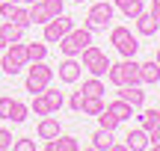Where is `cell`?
<instances>
[{"mask_svg":"<svg viewBox=\"0 0 160 151\" xmlns=\"http://www.w3.org/2000/svg\"><path fill=\"white\" fill-rule=\"evenodd\" d=\"M107 77H110V83L113 86H137V83H142L139 80V62L133 56H122V62H110V71H107Z\"/></svg>","mask_w":160,"mask_h":151,"instance_id":"obj_1","label":"cell"},{"mask_svg":"<svg viewBox=\"0 0 160 151\" xmlns=\"http://www.w3.org/2000/svg\"><path fill=\"white\" fill-rule=\"evenodd\" d=\"M53 80V68L45 62V59H39V62H30V71H27V80H24V89L33 95L45 92L48 86H51Z\"/></svg>","mask_w":160,"mask_h":151,"instance_id":"obj_2","label":"cell"},{"mask_svg":"<svg viewBox=\"0 0 160 151\" xmlns=\"http://www.w3.org/2000/svg\"><path fill=\"white\" fill-rule=\"evenodd\" d=\"M57 45H59V51H62L65 56H80V51H83L86 45H92V30L74 27V30H68Z\"/></svg>","mask_w":160,"mask_h":151,"instance_id":"obj_3","label":"cell"},{"mask_svg":"<svg viewBox=\"0 0 160 151\" xmlns=\"http://www.w3.org/2000/svg\"><path fill=\"white\" fill-rule=\"evenodd\" d=\"M24 65H30V59H27V45H21V41H12V45H6L3 59H0V68H3L9 77H15L18 71L24 68Z\"/></svg>","mask_w":160,"mask_h":151,"instance_id":"obj_4","label":"cell"},{"mask_svg":"<svg viewBox=\"0 0 160 151\" xmlns=\"http://www.w3.org/2000/svg\"><path fill=\"white\" fill-rule=\"evenodd\" d=\"M80 56H83V68L89 71L92 77H104L110 71V59H107V53H104L101 47L86 45L83 51H80Z\"/></svg>","mask_w":160,"mask_h":151,"instance_id":"obj_5","label":"cell"},{"mask_svg":"<svg viewBox=\"0 0 160 151\" xmlns=\"http://www.w3.org/2000/svg\"><path fill=\"white\" fill-rule=\"evenodd\" d=\"M113 12H116V6L107 3V0H104V3H95V6L89 9V15H86L83 27L92 30V33H95V30H107V24L113 21Z\"/></svg>","mask_w":160,"mask_h":151,"instance_id":"obj_6","label":"cell"},{"mask_svg":"<svg viewBox=\"0 0 160 151\" xmlns=\"http://www.w3.org/2000/svg\"><path fill=\"white\" fill-rule=\"evenodd\" d=\"M110 45H116V51L122 56H137V51H139L137 36H131L128 27H113L110 30Z\"/></svg>","mask_w":160,"mask_h":151,"instance_id":"obj_7","label":"cell"},{"mask_svg":"<svg viewBox=\"0 0 160 151\" xmlns=\"http://www.w3.org/2000/svg\"><path fill=\"white\" fill-rule=\"evenodd\" d=\"M42 27H45V41H59L65 33H68V30H74L77 24H74V18H68V15L62 12V15L51 18V21L42 24Z\"/></svg>","mask_w":160,"mask_h":151,"instance_id":"obj_8","label":"cell"},{"mask_svg":"<svg viewBox=\"0 0 160 151\" xmlns=\"http://www.w3.org/2000/svg\"><path fill=\"white\" fill-rule=\"evenodd\" d=\"M80 74H83V65H80L74 56H65L62 62H59V80L62 83H77Z\"/></svg>","mask_w":160,"mask_h":151,"instance_id":"obj_9","label":"cell"},{"mask_svg":"<svg viewBox=\"0 0 160 151\" xmlns=\"http://www.w3.org/2000/svg\"><path fill=\"white\" fill-rule=\"evenodd\" d=\"M36 130H39V139H57L59 136V119H53V113H48V116H42Z\"/></svg>","mask_w":160,"mask_h":151,"instance_id":"obj_10","label":"cell"},{"mask_svg":"<svg viewBox=\"0 0 160 151\" xmlns=\"http://www.w3.org/2000/svg\"><path fill=\"white\" fill-rule=\"evenodd\" d=\"M133 21H137V30H139V36H154L157 30H160V21H157L154 15H151V12H145V9L139 12V15L133 18Z\"/></svg>","mask_w":160,"mask_h":151,"instance_id":"obj_11","label":"cell"},{"mask_svg":"<svg viewBox=\"0 0 160 151\" xmlns=\"http://www.w3.org/2000/svg\"><path fill=\"white\" fill-rule=\"evenodd\" d=\"M119 98H125L128 104L133 107V110H139V107L145 104V92H142V89H139V83H137V86H122Z\"/></svg>","mask_w":160,"mask_h":151,"instance_id":"obj_12","label":"cell"},{"mask_svg":"<svg viewBox=\"0 0 160 151\" xmlns=\"http://www.w3.org/2000/svg\"><path fill=\"white\" fill-rule=\"evenodd\" d=\"M107 110L113 113V116L119 119V122H128V119L133 116V107L128 104L125 98H116V101H110V104H107Z\"/></svg>","mask_w":160,"mask_h":151,"instance_id":"obj_13","label":"cell"},{"mask_svg":"<svg viewBox=\"0 0 160 151\" xmlns=\"http://www.w3.org/2000/svg\"><path fill=\"white\" fill-rule=\"evenodd\" d=\"M80 142L74 139V136H57V139H48L45 151H77Z\"/></svg>","mask_w":160,"mask_h":151,"instance_id":"obj_14","label":"cell"},{"mask_svg":"<svg viewBox=\"0 0 160 151\" xmlns=\"http://www.w3.org/2000/svg\"><path fill=\"white\" fill-rule=\"evenodd\" d=\"M0 36H3L6 45L21 41V39H24V27H18V24H12V21H3V24H0Z\"/></svg>","mask_w":160,"mask_h":151,"instance_id":"obj_15","label":"cell"},{"mask_svg":"<svg viewBox=\"0 0 160 151\" xmlns=\"http://www.w3.org/2000/svg\"><path fill=\"white\" fill-rule=\"evenodd\" d=\"M110 145H113V130L98 128L95 134H92V148L95 151H110Z\"/></svg>","mask_w":160,"mask_h":151,"instance_id":"obj_16","label":"cell"},{"mask_svg":"<svg viewBox=\"0 0 160 151\" xmlns=\"http://www.w3.org/2000/svg\"><path fill=\"white\" fill-rule=\"evenodd\" d=\"M142 148H148V134L142 128H133L128 134V151H142Z\"/></svg>","mask_w":160,"mask_h":151,"instance_id":"obj_17","label":"cell"},{"mask_svg":"<svg viewBox=\"0 0 160 151\" xmlns=\"http://www.w3.org/2000/svg\"><path fill=\"white\" fill-rule=\"evenodd\" d=\"M139 80H142V83H151V86L160 80V65L154 62V59H148V62L139 65Z\"/></svg>","mask_w":160,"mask_h":151,"instance_id":"obj_18","label":"cell"},{"mask_svg":"<svg viewBox=\"0 0 160 151\" xmlns=\"http://www.w3.org/2000/svg\"><path fill=\"white\" fill-rule=\"evenodd\" d=\"M113 6L122 12V15H128V18H137L139 12L145 9V6H142V0H113Z\"/></svg>","mask_w":160,"mask_h":151,"instance_id":"obj_19","label":"cell"},{"mask_svg":"<svg viewBox=\"0 0 160 151\" xmlns=\"http://www.w3.org/2000/svg\"><path fill=\"white\" fill-rule=\"evenodd\" d=\"M104 107H107V104H104V95H89V98H83L80 113H83V116H98Z\"/></svg>","mask_w":160,"mask_h":151,"instance_id":"obj_20","label":"cell"},{"mask_svg":"<svg viewBox=\"0 0 160 151\" xmlns=\"http://www.w3.org/2000/svg\"><path fill=\"white\" fill-rule=\"evenodd\" d=\"M27 113H30V107L24 104V101H12V107H9V122L12 124L27 122Z\"/></svg>","mask_w":160,"mask_h":151,"instance_id":"obj_21","label":"cell"},{"mask_svg":"<svg viewBox=\"0 0 160 151\" xmlns=\"http://www.w3.org/2000/svg\"><path fill=\"white\" fill-rule=\"evenodd\" d=\"M30 24H48L51 18H48V9H45V3L42 0H36V3H30Z\"/></svg>","mask_w":160,"mask_h":151,"instance_id":"obj_22","label":"cell"},{"mask_svg":"<svg viewBox=\"0 0 160 151\" xmlns=\"http://www.w3.org/2000/svg\"><path fill=\"white\" fill-rule=\"evenodd\" d=\"M80 92H83V98H89V95H104L107 89H104L101 77H89V80L83 83V89H80Z\"/></svg>","mask_w":160,"mask_h":151,"instance_id":"obj_23","label":"cell"},{"mask_svg":"<svg viewBox=\"0 0 160 151\" xmlns=\"http://www.w3.org/2000/svg\"><path fill=\"white\" fill-rule=\"evenodd\" d=\"M45 98H48V107H51V113H57V110H62V104H65V98H62V92H59V89H51V86L45 89Z\"/></svg>","mask_w":160,"mask_h":151,"instance_id":"obj_24","label":"cell"},{"mask_svg":"<svg viewBox=\"0 0 160 151\" xmlns=\"http://www.w3.org/2000/svg\"><path fill=\"white\" fill-rule=\"evenodd\" d=\"M119 124H122V122H119V119H116L113 113L107 110V107H104V110L98 113V128H107V130H116V128H119Z\"/></svg>","mask_w":160,"mask_h":151,"instance_id":"obj_25","label":"cell"},{"mask_svg":"<svg viewBox=\"0 0 160 151\" xmlns=\"http://www.w3.org/2000/svg\"><path fill=\"white\" fill-rule=\"evenodd\" d=\"M48 56V45H42V41H33V45H27V59L30 62H39V59Z\"/></svg>","mask_w":160,"mask_h":151,"instance_id":"obj_26","label":"cell"},{"mask_svg":"<svg viewBox=\"0 0 160 151\" xmlns=\"http://www.w3.org/2000/svg\"><path fill=\"white\" fill-rule=\"evenodd\" d=\"M157 124H160V122H157V110H145L142 116H139V128H142L145 134H151Z\"/></svg>","mask_w":160,"mask_h":151,"instance_id":"obj_27","label":"cell"},{"mask_svg":"<svg viewBox=\"0 0 160 151\" xmlns=\"http://www.w3.org/2000/svg\"><path fill=\"white\" fill-rule=\"evenodd\" d=\"M30 110H33L36 116H48V113H51V107H48V98H45V92L33 95V104H30Z\"/></svg>","mask_w":160,"mask_h":151,"instance_id":"obj_28","label":"cell"},{"mask_svg":"<svg viewBox=\"0 0 160 151\" xmlns=\"http://www.w3.org/2000/svg\"><path fill=\"white\" fill-rule=\"evenodd\" d=\"M9 21H12V24H18V27H24V30L30 27V12L24 9V3H18V6H15V12H12Z\"/></svg>","mask_w":160,"mask_h":151,"instance_id":"obj_29","label":"cell"},{"mask_svg":"<svg viewBox=\"0 0 160 151\" xmlns=\"http://www.w3.org/2000/svg\"><path fill=\"white\" fill-rule=\"evenodd\" d=\"M45 3V9H48V18H57V15H62L65 12V3L62 0H42Z\"/></svg>","mask_w":160,"mask_h":151,"instance_id":"obj_30","label":"cell"},{"mask_svg":"<svg viewBox=\"0 0 160 151\" xmlns=\"http://www.w3.org/2000/svg\"><path fill=\"white\" fill-rule=\"evenodd\" d=\"M15 0H0V18H3V21H9L12 18V12H15Z\"/></svg>","mask_w":160,"mask_h":151,"instance_id":"obj_31","label":"cell"},{"mask_svg":"<svg viewBox=\"0 0 160 151\" xmlns=\"http://www.w3.org/2000/svg\"><path fill=\"white\" fill-rule=\"evenodd\" d=\"M12 130H6V128H0V151H9L12 148Z\"/></svg>","mask_w":160,"mask_h":151,"instance_id":"obj_32","label":"cell"},{"mask_svg":"<svg viewBox=\"0 0 160 151\" xmlns=\"http://www.w3.org/2000/svg\"><path fill=\"white\" fill-rule=\"evenodd\" d=\"M12 148H15V151H36V142L33 139H15Z\"/></svg>","mask_w":160,"mask_h":151,"instance_id":"obj_33","label":"cell"},{"mask_svg":"<svg viewBox=\"0 0 160 151\" xmlns=\"http://www.w3.org/2000/svg\"><path fill=\"white\" fill-rule=\"evenodd\" d=\"M9 107H12V98L0 95V119H9Z\"/></svg>","mask_w":160,"mask_h":151,"instance_id":"obj_34","label":"cell"},{"mask_svg":"<svg viewBox=\"0 0 160 151\" xmlns=\"http://www.w3.org/2000/svg\"><path fill=\"white\" fill-rule=\"evenodd\" d=\"M68 107L74 113H80V107H83V92H74V95H71V98H68Z\"/></svg>","mask_w":160,"mask_h":151,"instance_id":"obj_35","label":"cell"},{"mask_svg":"<svg viewBox=\"0 0 160 151\" xmlns=\"http://www.w3.org/2000/svg\"><path fill=\"white\" fill-rule=\"evenodd\" d=\"M151 15L160 21V0H151Z\"/></svg>","mask_w":160,"mask_h":151,"instance_id":"obj_36","label":"cell"},{"mask_svg":"<svg viewBox=\"0 0 160 151\" xmlns=\"http://www.w3.org/2000/svg\"><path fill=\"white\" fill-rule=\"evenodd\" d=\"M154 62H157V65H160V47H157V53H154Z\"/></svg>","mask_w":160,"mask_h":151,"instance_id":"obj_37","label":"cell"},{"mask_svg":"<svg viewBox=\"0 0 160 151\" xmlns=\"http://www.w3.org/2000/svg\"><path fill=\"white\" fill-rule=\"evenodd\" d=\"M0 51H6V41H3V36H0Z\"/></svg>","mask_w":160,"mask_h":151,"instance_id":"obj_38","label":"cell"},{"mask_svg":"<svg viewBox=\"0 0 160 151\" xmlns=\"http://www.w3.org/2000/svg\"><path fill=\"white\" fill-rule=\"evenodd\" d=\"M18 3H24V6H30V3H36V0H18Z\"/></svg>","mask_w":160,"mask_h":151,"instance_id":"obj_39","label":"cell"},{"mask_svg":"<svg viewBox=\"0 0 160 151\" xmlns=\"http://www.w3.org/2000/svg\"><path fill=\"white\" fill-rule=\"evenodd\" d=\"M157 122H160V110H157Z\"/></svg>","mask_w":160,"mask_h":151,"instance_id":"obj_40","label":"cell"},{"mask_svg":"<svg viewBox=\"0 0 160 151\" xmlns=\"http://www.w3.org/2000/svg\"><path fill=\"white\" fill-rule=\"evenodd\" d=\"M74 3H83V0H74Z\"/></svg>","mask_w":160,"mask_h":151,"instance_id":"obj_41","label":"cell"},{"mask_svg":"<svg viewBox=\"0 0 160 151\" xmlns=\"http://www.w3.org/2000/svg\"><path fill=\"white\" fill-rule=\"evenodd\" d=\"M15 3H18V0H15Z\"/></svg>","mask_w":160,"mask_h":151,"instance_id":"obj_42","label":"cell"}]
</instances>
